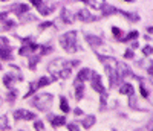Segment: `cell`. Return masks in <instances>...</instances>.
<instances>
[{
	"mask_svg": "<svg viewBox=\"0 0 153 131\" xmlns=\"http://www.w3.org/2000/svg\"><path fill=\"white\" fill-rule=\"evenodd\" d=\"M60 44L68 54H75L76 50H80V44L76 41V32H74V31L63 34L60 37Z\"/></svg>",
	"mask_w": 153,
	"mask_h": 131,
	"instance_id": "6da1fadb",
	"label": "cell"
},
{
	"mask_svg": "<svg viewBox=\"0 0 153 131\" xmlns=\"http://www.w3.org/2000/svg\"><path fill=\"white\" fill-rule=\"evenodd\" d=\"M52 101H54V96L51 95V93H38V95H35V98L32 99V104H34L38 110L46 111V110L51 107Z\"/></svg>",
	"mask_w": 153,
	"mask_h": 131,
	"instance_id": "7a4b0ae2",
	"label": "cell"
},
{
	"mask_svg": "<svg viewBox=\"0 0 153 131\" xmlns=\"http://www.w3.org/2000/svg\"><path fill=\"white\" fill-rule=\"evenodd\" d=\"M115 72H117V75H118V78H120L121 81H124V79H127V78L133 76L130 67L126 63H123V61H118L117 63V69H115Z\"/></svg>",
	"mask_w": 153,
	"mask_h": 131,
	"instance_id": "3957f363",
	"label": "cell"
},
{
	"mask_svg": "<svg viewBox=\"0 0 153 131\" xmlns=\"http://www.w3.org/2000/svg\"><path fill=\"white\" fill-rule=\"evenodd\" d=\"M91 82H92V88H94L95 91H98L100 95H106V90H104L103 81H101V76H100L97 72H92V76H91Z\"/></svg>",
	"mask_w": 153,
	"mask_h": 131,
	"instance_id": "277c9868",
	"label": "cell"
},
{
	"mask_svg": "<svg viewBox=\"0 0 153 131\" xmlns=\"http://www.w3.org/2000/svg\"><path fill=\"white\" fill-rule=\"evenodd\" d=\"M16 79H22V75L20 73H14V72H9V73H6L5 76H3V84H5V87H8V88H12V85L16 84Z\"/></svg>",
	"mask_w": 153,
	"mask_h": 131,
	"instance_id": "5b68a950",
	"label": "cell"
},
{
	"mask_svg": "<svg viewBox=\"0 0 153 131\" xmlns=\"http://www.w3.org/2000/svg\"><path fill=\"white\" fill-rule=\"evenodd\" d=\"M14 119L16 121H28V119H35V114L28 111V110H23V108H19L14 111Z\"/></svg>",
	"mask_w": 153,
	"mask_h": 131,
	"instance_id": "8992f818",
	"label": "cell"
},
{
	"mask_svg": "<svg viewBox=\"0 0 153 131\" xmlns=\"http://www.w3.org/2000/svg\"><path fill=\"white\" fill-rule=\"evenodd\" d=\"M106 72H107V76H109V79H110V87L113 88V87H117V85H120L123 81L118 78V75H117V72H115L110 66H106Z\"/></svg>",
	"mask_w": 153,
	"mask_h": 131,
	"instance_id": "52a82bcc",
	"label": "cell"
},
{
	"mask_svg": "<svg viewBox=\"0 0 153 131\" xmlns=\"http://www.w3.org/2000/svg\"><path fill=\"white\" fill-rule=\"evenodd\" d=\"M75 18H78V20H81V21H94V20H97V17L92 15V12L87 11V9H80V11L75 14Z\"/></svg>",
	"mask_w": 153,
	"mask_h": 131,
	"instance_id": "ba28073f",
	"label": "cell"
},
{
	"mask_svg": "<svg viewBox=\"0 0 153 131\" xmlns=\"http://www.w3.org/2000/svg\"><path fill=\"white\" fill-rule=\"evenodd\" d=\"M92 72H94V70L87 69V67L81 69V70L78 72V75H76V81H80V82L89 81V79H91V76H92Z\"/></svg>",
	"mask_w": 153,
	"mask_h": 131,
	"instance_id": "9c48e42d",
	"label": "cell"
},
{
	"mask_svg": "<svg viewBox=\"0 0 153 131\" xmlns=\"http://www.w3.org/2000/svg\"><path fill=\"white\" fill-rule=\"evenodd\" d=\"M49 122L54 128H58L66 124V117L65 116H49Z\"/></svg>",
	"mask_w": 153,
	"mask_h": 131,
	"instance_id": "30bf717a",
	"label": "cell"
},
{
	"mask_svg": "<svg viewBox=\"0 0 153 131\" xmlns=\"http://www.w3.org/2000/svg\"><path fill=\"white\" fill-rule=\"evenodd\" d=\"M86 41L91 44L94 49H97L98 46H103V40L97 35H86Z\"/></svg>",
	"mask_w": 153,
	"mask_h": 131,
	"instance_id": "8fae6325",
	"label": "cell"
},
{
	"mask_svg": "<svg viewBox=\"0 0 153 131\" xmlns=\"http://www.w3.org/2000/svg\"><path fill=\"white\" fill-rule=\"evenodd\" d=\"M12 12L17 15H23V14H26V12H29V6L25 5V3H17V5L12 6Z\"/></svg>",
	"mask_w": 153,
	"mask_h": 131,
	"instance_id": "7c38bea8",
	"label": "cell"
},
{
	"mask_svg": "<svg viewBox=\"0 0 153 131\" xmlns=\"http://www.w3.org/2000/svg\"><path fill=\"white\" fill-rule=\"evenodd\" d=\"M83 96H84V84L75 79V99L80 101L83 99Z\"/></svg>",
	"mask_w": 153,
	"mask_h": 131,
	"instance_id": "4fadbf2b",
	"label": "cell"
},
{
	"mask_svg": "<svg viewBox=\"0 0 153 131\" xmlns=\"http://www.w3.org/2000/svg\"><path fill=\"white\" fill-rule=\"evenodd\" d=\"M12 47L11 46H3L0 47V58L2 60H12Z\"/></svg>",
	"mask_w": 153,
	"mask_h": 131,
	"instance_id": "5bb4252c",
	"label": "cell"
},
{
	"mask_svg": "<svg viewBox=\"0 0 153 131\" xmlns=\"http://www.w3.org/2000/svg\"><path fill=\"white\" fill-rule=\"evenodd\" d=\"M61 18L65 20L66 24H71V23H74V20H75V14H72L69 9H63V11H61Z\"/></svg>",
	"mask_w": 153,
	"mask_h": 131,
	"instance_id": "9a60e30c",
	"label": "cell"
},
{
	"mask_svg": "<svg viewBox=\"0 0 153 131\" xmlns=\"http://www.w3.org/2000/svg\"><path fill=\"white\" fill-rule=\"evenodd\" d=\"M120 93L121 95H127V96H132L135 93V90H133V85L132 84H123L120 87Z\"/></svg>",
	"mask_w": 153,
	"mask_h": 131,
	"instance_id": "2e32d148",
	"label": "cell"
},
{
	"mask_svg": "<svg viewBox=\"0 0 153 131\" xmlns=\"http://www.w3.org/2000/svg\"><path fill=\"white\" fill-rule=\"evenodd\" d=\"M84 2L91 6V8H94V9H101V8L106 5L104 0H84Z\"/></svg>",
	"mask_w": 153,
	"mask_h": 131,
	"instance_id": "e0dca14e",
	"label": "cell"
},
{
	"mask_svg": "<svg viewBox=\"0 0 153 131\" xmlns=\"http://www.w3.org/2000/svg\"><path fill=\"white\" fill-rule=\"evenodd\" d=\"M94 125H95V116H94V114H91V116H86L84 119H83V127H84L86 130L92 128Z\"/></svg>",
	"mask_w": 153,
	"mask_h": 131,
	"instance_id": "ac0fdd59",
	"label": "cell"
},
{
	"mask_svg": "<svg viewBox=\"0 0 153 131\" xmlns=\"http://www.w3.org/2000/svg\"><path fill=\"white\" fill-rule=\"evenodd\" d=\"M115 12H118V9L117 8H113V6H110V5H104L103 8H101V15H110V14H115Z\"/></svg>",
	"mask_w": 153,
	"mask_h": 131,
	"instance_id": "d6986e66",
	"label": "cell"
},
{
	"mask_svg": "<svg viewBox=\"0 0 153 131\" xmlns=\"http://www.w3.org/2000/svg\"><path fill=\"white\" fill-rule=\"evenodd\" d=\"M54 79L52 78H48V76H43V78H40V79H38L35 84H37V87L40 88V87H46V85H49L51 82H52Z\"/></svg>",
	"mask_w": 153,
	"mask_h": 131,
	"instance_id": "ffe728a7",
	"label": "cell"
},
{
	"mask_svg": "<svg viewBox=\"0 0 153 131\" xmlns=\"http://www.w3.org/2000/svg\"><path fill=\"white\" fill-rule=\"evenodd\" d=\"M60 110L63 111V113H69V102H68V99L65 98V96H61L60 98Z\"/></svg>",
	"mask_w": 153,
	"mask_h": 131,
	"instance_id": "44dd1931",
	"label": "cell"
},
{
	"mask_svg": "<svg viewBox=\"0 0 153 131\" xmlns=\"http://www.w3.org/2000/svg\"><path fill=\"white\" fill-rule=\"evenodd\" d=\"M52 9H54V6H40V8H38V11H40V15H49L51 14V12H52Z\"/></svg>",
	"mask_w": 153,
	"mask_h": 131,
	"instance_id": "7402d4cb",
	"label": "cell"
},
{
	"mask_svg": "<svg viewBox=\"0 0 153 131\" xmlns=\"http://www.w3.org/2000/svg\"><path fill=\"white\" fill-rule=\"evenodd\" d=\"M40 61V55H34V57H29V69L31 70H35V64Z\"/></svg>",
	"mask_w": 153,
	"mask_h": 131,
	"instance_id": "603a6c76",
	"label": "cell"
},
{
	"mask_svg": "<svg viewBox=\"0 0 153 131\" xmlns=\"http://www.w3.org/2000/svg\"><path fill=\"white\" fill-rule=\"evenodd\" d=\"M71 76V69H63L57 73V78H61V79H68Z\"/></svg>",
	"mask_w": 153,
	"mask_h": 131,
	"instance_id": "cb8c5ba5",
	"label": "cell"
},
{
	"mask_svg": "<svg viewBox=\"0 0 153 131\" xmlns=\"http://www.w3.org/2000/svg\"><path fill=\"white\" fill-rule=\"evenodd\" d=\"M118 11H120V9H118ZM120 12H121L124 17L129 18L130 21H138V20H139V15H138V14H129V12H124V11H120Z\"/></svg>",
	"mask_w": 153,
	"mask_h": 131,
	"instance_id": "d4e9b609",
	"label": "cell"
},
{
	"mask_svg": "<svg viewBox=\"0 0 153 131\" xmlns=\"http://www.w3.org/2000/svg\"><path fill=\"white\" fill-rule=\"evenodd\" d=\"M138 32L136 31H132L129 35H127V37H124V38H121V41H130V40H135V38H138Z\"/></svg>",
	"mask_w": 153,
	"mask_h": 131,
	"instance_id": "484cf974",
	"label": "cell"
},
{
	"mask_svg": "<svg viewBox=\"0 0 153 131\" xmlns=\"http://www.w3.org/2000/svg\"><path fill=\"white\" fill-rule=\"evenodd\" d=\"M37 88H38V87H37V84H35V82H32V84H31V87H29V91L26 93V96H25V99H28L29 96H32V93H34V91H35Z\"/></svg>",
	"mask_w": 153,
	"mask_h": 131,
	"instance_id": "4316f807",
	"label": "cell"
},
{
	"mask_svg": "<svg viewBox=\"0 0 153 131\" xmlns=\"http://www.w3.org/2000/svg\"><path fill=\"white\" fill-rule=\"evenodd\" d=\"M17 95H19L17 90H11L9 93H8V101H14V99L17 98Z\"/></svg>",
	"mask_w": 153,
	"mask_h": 131,
	"instance_id": "83f0119b",
	"label": "cell"
},
{
	"mask_svg": "<svg viewBox=\"0 0 153 131\" xmlns=\"http://www.w3.org/2000/svg\"><path fill=\"white\" fill-rule=\"evenodd\" d=\"M112 34L118 38V40H121V35H123V31L118 29V28H112Z\"/></svg>",
	"mask_w": 153,
	"mask_h": 131,
	"instance_id": "f1b7e54d",
	"label": "cell"
},
{
	"mask_svg": "<svg viewBox=\"0 0 153 131\" xmlns=\"http://www.w3.org/2000/svg\"><path fill=\"white\" fill-rule=\"evenodd\" d=\"M9 125H8V121H6V117L5 116H2L0 117V130H3V128H8Z\"/></svg>",
	"mask_w": 153,
	"mask_h": 131,
	"instance_id": "f546056e",
	"label": "cell"
},
{
	"mask_svg": "<svg viewBox=\"0 0 153 131\" xmlns=\"http://www.w3.org/2000/svg\"><path fill=\"white\" fill-rule=\"evenodd\" d=\"M143 54H144L146 57H152V54H153V49H152V46H146V47L143 49Z\"/></svg>",
	"mask_w": 153,
	"mask_h": 131,
	"instance_id": "4dcf8cb0",
	"label": "cell"
},
{
	"mask_svg": "<svg viewBox=\"0 0 153 131\" xmlns=\"http://www.w3.org/2000/svg\"><path fill=\"white\" fill-rule=\"evenodd\" d=\"M34 128H35L37 131H43V130H45V125H43V122H42V121H35Z\"/></svg>",
	"mask_w": 153,
	"mask_h": 131,
	"instance_id": "1f68e13d",
	"label": "cell"
},
{
	"mask_svg": "<svg viewBox=\"0 0 153 131\" xmlns=\"http://www.w3.org/2000/svg\"><path fill=\"white\" fill-rule=\"evenodd\" d=\"M12 26H16V21H12V20H6V21H5V24H3V28H5V29H9V28H12Z\"/></svg>",
	"mask_w": 153,
	"mask_h": 131,
	"instance_id": "d6a6232c",
	"label": "cell"
},
{
	"mask_svg": "<svg viewBox=\"0 0 153 131\" xmlns=\"http://www.w3.org/2000/svg\"><path fill=\"white\" fill-rule=\"evenodd\" d=\"M124 58L132 60V58H133V50H132V49H127V50L124 52Z\"/></svg>",
	"mask_w": 153,
	"mask_h": 131,
	"instance_id": "836d02e7",
	"label": "cell"
},
{
	"mask_svg": "<svg viewBox=\"0 0 153 131\" xmlns=\"http://www.w3.org/2000/svg\"><path fill=\"white\" fill-rule=\"evenodd\" d=\"M129 105H130V108H136V101H135V96H133V95L130 96V101H129Z\"/></svg>",
	"mask_w": 153,
	"mask_h": 131,
	"instance_id": "e575fe53",
	"label": "cell"
},
{
	"mask_svg": "<svg viewBox=\"0 0 153 131\" xmlns=\"http://www.w3.org/2000/svg\"><path fill=\"white\" fill-rule=\"evenodd\" d=\"M29 2H31L34 6H37V8H40V6L43 5V0H29Z\"/></svg>",
	"mask_w": 153,
	"mask_h": 131,
	"instance_id": "d590c367",
	"label": "cell"
},
{
	"mask_svg": "<svg viewBox=\"0 0 153 131\" xmlns=\"http://www.w3.org/2000/svg\"><path fill=\"white\" fill-rule=\"evenodd\" d=\"M68 128H69V131H80V128H78V125H76V124H69Z\"/></svg>",
	"mask_w": 153,
	"mask_h": 131,
	"instance_id": "8d00e7d4",
	"label": "cell"
},
{
	"mask_svg": "<svg viewBox=\"0 0 153 131\" xmlns=\"http://www.w3.org/2000/svg\"><path fill=\"white\" fill-rule=\"evenodd\" d=\"M8 46V38L6 37H0V47Z\"/></svg>",
	"mask_w": 153,
	"mask_h": 131,
	"instance_id": "74e56055",
	"label": "cell"
},
{
	"mask_svg": "<svg viewBox=\"0 0 153 131\" xmlns=\"http://www.w3.org/2000/svg\"><path fill=\"white\" fill-rule=\"evenodd\" d=\"M49 26H52V23H51V21H45L43 24H40V28H38V29H40V31H43V29L49 28Z\"/></svg>",
	"mask_w": 153,
	"mask_h": 131,
	"instance_id": "f35d334b",
	"label": "cell"
},
{
	"mask_svg": "<svg viewBox=\"0 0 153 131\" xmlns=\"http://www.w3.org/2000/svg\"><path fill=\"white\" fill-rule=\"evenodd\" d=\"M141 95H143L144 98H149V91H147V90H146L143 85H141Z\"/></svg>",
	"mask_w": 153,
	"mask_h": 131,
	"instance_id": "ab89813d",
	"label": "cell"
},
{
	"mask_svg": "<svg viewBox=\"0 0 153 131\" xmlns=\"http://www.w3.org/2000/svg\"><path fill=\"white\" fill-rule=\"evenodd\" d=\"M74 114H75V116H81V114H83V111H81L80 108H76V110L74 111Z\"/></svg>",
	"mask_w": 153,
	"mask_h": 131,
	"instance_id": "60d3db41",
	"label": "cell"
},
{
	"mask_svg": "<svg viewBox=\"0 0 153 131\" xmlns=\"http://www.w3.org/2000/svg\"><path fill=\"white\" fill-rule=\"evenodd\" d=\"M5 17H6L5 12H0V20H5Z\"/></svg>",
	"mask_w": 153,
	"mask_h": 131,
	"instance_id": "b9f144b4",
	"label": "cell"
},
{
	"mask_svg": "<svg viewBox=\"0 0 153 131\" xmlns=\"http://www.w3.org/2000/svg\"><path fill=\"white\" fill-rule=\"evenodd\" d=\"M0 2H9V0H0Z\"/></svg>",
	"mask_w": 153,
	"mask_h": 131,
	"instance_id": "7bdbcfd3",
	"label": "cell"
},
{
	"mask_svg": "<svg viewBox=\"0 0 153 131\" xmlns=\"http://www.w3.org/2000/svg\"><path fill=\"white\" fill-rule=\"evenodd\" d=\"M124 2H132V0H124Z\"/></svg>",
	"mask_w": 153,
	"mask_h": 131,
	"instance_id": "ee69618b",
	"label": "cell"
},
{
	"mask_svg": "<svg viewBox=\"0 0 153 131\" xmlns=\"http://www.w3.org/2000/svg\"><path fill=\"white\" fill-rule=\"evenodd\" d=\"M0 104H2V98H0Z\"/></svg>",
	"mask_w": 153,
	"mask_h": 131,
	"instance_id": "f6af8a7d",
	"label": "cell"
},
{
	"mask_svg": "<svg viewBox=\"0 0 153 131\" xmlns=\"http://www.w3.org/2000/svg\"><path fill=\"white\" fill-rule=\"evenodd\" d=\"M0 69H2V66H0Z\"/></svg>",
	"mask_w": 153,
	"mask_h": 131,
	"instance_id": "bcb514c9",
	"label": "cell"
},
{
	"mask_svg": "<svg viewBox=\"0 0 153 131\" xmlns=\"http://www.w3.org/2000/svg\"><path fill=\"white\" fill-rule=\"evenodd\" d=\"M139 131H143V130H139Z\"/></svg>",
	"mask_w": 153,
	"mask_h": 131,
	"instance_id": "7dc6e473",
	"label": "cell"
}]
</instances>
